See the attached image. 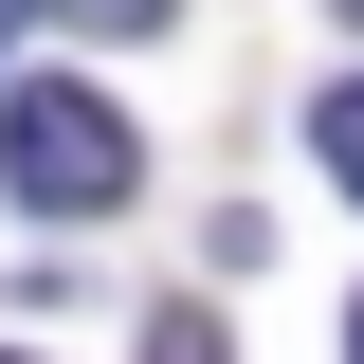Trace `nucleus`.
<instances>
[{"mask_svg":"<svg viewBox=\"0 0 364 364\" xmlns=\"http://www.w3.org/2000/svg\"><path fill=\"white\" fill-rule=\"evenodd\" d=\"M182 0H55V37H164Z\"/></svg>","mask_w":364,"mask_h":364,"instance_id":"7ed1b4c3","label":"nucleus"},{"mask_svg":"<svg viewBox=\"0 0 364 364\" xmlns=\"http://www.w3.org/2000/svg\"><path fill=\"white\" fill-rule=\"evenodd\" d=\"M128 182H146V146H128L109 91H73V73L0 91V200H18V219H109Z\"/></svg>","mask_w":364,"mask_h":364,"instance_id":"f257e3e1","label":"nucleus"},{"mask_svg":"<svg viewBox=\"0 0 364 364\" xmlns=\"http://www.w3.org/2000/svg\"><path fill=\"white\" fill-rule=\"evenodd\" d=\"M146 364H237V346H219V310H146Z\"/></svg>","mask_w":364,"mask_h":364,"instance_id":"20e7f679","label":"nucleus"},{"mask_svg":"<svg viewBox=\"0 0 364 364\" xmlns=\"http://www.w3.org/2000/svg\"><path fill=\"white\" fill-rule=\"evenodd\" d=\"M346 18H364V0H346Z\"/></svg>","mask_w":364,"mask_h":364,"instance_id":"6e6552de","label":"nucleus"},{"mask_svg":"<svg viewBox=\"0 0 364 364\" xmlns=\"http://www.w3.org/2000/svg\"><path fill=\"white\" fill-rule=\"evenodd\" d=\"M18 18H55V0H0V37H18Z\"/></svg>","mask_w":364,"mask_h":364,"instance_id":"39448f33","label":"nucleus"},{"mask_svg":"<svg viewBox=\"0 0 364 364\" xmlns=\"http://www.w3.org/2000/svg\"><path fill=\"white\" fill-rule=\"evenodd\" d=\"M0 364H37V346H0Z\"/></svg>","mask_w":364,"mask_h":364,"instance_id":"0eeeda50","label":"nucleus"},{"mask_svg":"<svg viewBox=\"0 0 364 364\" xmlns=\"http://www.w3.org/2000/svg\"><path fill=\"white\" fill-rule=\"evenodd\" d=\"M346 364H364V291H346Z\"/></svg>","mask_w":364,"mask_h":364,"instance_id":"423d86ee","label":"nucleus"},{"mask_svg":"<svg viewBox=\"0 0 364 364\" xmlns=\"http://www.w3.org/2000/svg\"><path fill=\"white\" fill-rule=\"evenodd\" d=\"M310 164L364 200V73H328V91H310Z\"/></svg>","mask_w":364,"mask_h":364,"instance_id":"f03ea898","label":"nucleus"}]
</instances>
